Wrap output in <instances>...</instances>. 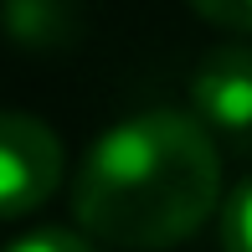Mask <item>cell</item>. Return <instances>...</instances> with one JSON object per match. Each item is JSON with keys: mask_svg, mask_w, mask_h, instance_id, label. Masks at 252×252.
Returning <instances> with one entry per match:
<instances>
[{"mask_svg": "<svg viewBox=\"0 0 252 252\" xmlns=\"http://www.w3.org/2000/svg\"><path fill=\"white\" fill-rule=\"evenodd\" d=\"M221 196L211 129L190 113H139L113 124L72 180V216L108 247H170L201 232Z\"/></svg>", "mask_w": 252, "mask_h": 252, "instance_id": "obj_1", "label": "cell"}, {"mask_svg": "<svg viewBox=\"0 0 252 252\" xmlns=\"http://www.w3.org/2000/svg\"><path fill=\"white\" fill-rule=\"evenodd\" d=\"M190 103L211 134H221L237 150H252V47L247 41H221L201 57L196 77H190Z\"/></svg>", "mask_w": 252, "mask_h": 252, "instance_id": "obj_2", "label": "cell"}, {"mask_svg": "<svg viewBox=\"0 0 252 252\" xmlns=\"http://www.w3.org/2000/svg\"><path fill=\"white\" fill-rule=\"evenodd\" d=\"M62 180V144L41 119L5 113L0 119V201L5 216H26Z\"/></svg>", "mask_w": 252, "mask_h": 252, "instance_id": "obj_3", "label": "cell"}, {"mask_svg": "<svg viewBox=\"0 0 252 252\" xmlns=\"http://www.w3.org/2000/svg\"><path fill=\"white\" fill-rule=\"evenodd\" d=\"M5 21L21 52H67L83 31L72 0H5Z\"/></svg>", "mask_w": 252, "mask_h": 252, "instance_id": "obj_4", "label": "cell"}, {"mask_svg": "<svg viewBox=\"0 0 252 252\" xmlns=\"http://www.w3.org/2000/svg\"><path fill=\"white\" fill-rule=\"evenodd\" d=\"M221 247L226 252H252V175L221 206Z\"/></svg>", "mask_w": 252, "mask_h": 252, "instance_id": "obj_5", "label": "cell"}, {"mask_svg": "<svg viewBox=\"0 0 252 252\" xmlns=\"http://www.w3.org/2000/svg\"><path fill=\"white\" fill-rule=\"evenodd\" d=\"M10 252H98L88 237L67 232V226H41V232L21 237V242H10Z\"/></svg>", "mask_w": 252, "mask_h": 252, "instance_id": "obj_6", "label": "cell"}, {"mask_svg": "<svg viewBox=\"0 0 252 252\" xmlns=\"http://www.w3.org/2000/svg\"><path fill=\"white\" fill-rule=\"evenodd\" d=\"M196 16H206L211 26H226V31H247L252 36V0H190Z\"/></svg>", "mask_w": 252, "mask_h": 252, "instance_id": "obj_7", "label": "cell"}]
</instances>
